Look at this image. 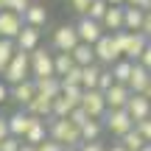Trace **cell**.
Here are the masks:
<instances>
[{
	"mask_svg": "<svg viewBox=\"0 0 151 151\" xmlns=\"http://www.w3.org/2000/svg\"><path fill=\"white\" fill-rule=\"evenodd\" d=\"M48 137H53L65 148H78L81 146L78 126H73L67 118H48Z\"/></svg>",
	"mask_w": 151,
	"mask_h": 151,
	"instance_id": "cell-1",
	"label": "cell"
},
{
	"mask_svg": "<svg viewBox=\"0 0 151 151\" xmlns=\"http://www.w3.org/2000/svg\"><path fill=\"white\" fill-rule=\"evenodd\" d=\"M115 42H118V50L123 59L129 62H137L140 59V53L146 50L148 39L143 31H115Z\"/></svg>",
	"mask_w": 151,
	"mask_h": 151,
	"instance_id": "cell-2",
	"label": "cell"
},
{
	"mask_svg": "<svg viewBox=\"0 0 151 151\" xmlns=\"http://www.w3.org/2000/svg\"><path fill=\"white\" fill-rule=\"evenodd\" d=\"M0 78H3L9 87L11 84H20V81H25V78H31V59H28V53L17 50V53L11 56V62L3 67Z\"/></svg>",
	"mask_w": 151,
	"mask_h": 151,
	"instance_id": "cell-3",
	"label": "cell"
},
{
	"mask_svg": "<svg viewBox=\"0 0 151 151\" xmlns=\"http://www.w3.org/2000/svg\"><path fill=\"white\" fill-rule=\"evenodd\" d=\"M101 120H104V132H109L112 137H123L126 132L134 129V120L129 118L126 109H106V115Z\"/></svg>",
	"mask_w": 151,
	"mask_h": 151,
	"instance_id": "cell-4",
	"label": "cell"
},
{
	"mask_svg": "<svg viewBox=\"0 0 151 151\" xmlns=\"http://www.w3.org/2000/svg\"><path fill=\"white\" fill-rule=\"evenodd\" d=\"M28 59H31V78H48V76H56L53 73V53H50L48 48H34L31 53H28Z\"/></svg>",
	"mask_w": 151,
	"mask_h": 151,
	"instance_id": "cell-5",
	"label": "cell"
},
{
	"mask_svg": "<svg viewBox=\"0 0 151 151\" xmlns=\"http://www.w3.org/2000/svg\"><path fill=\"white\" fill-rule=\"evenodd\" d=\"M92 50H95V62H98V65H115V62L120 59L115 34H109V31H104V37L92 45Z\"/></svg>",
	"mask_w": 151,
	"mask_h": 151,
	"instance_id": "cell-6",
	"label": "cell"
},
{
	"mask_svg": "<svg viewBox=\"0 0 151 151\" xmlns=\"http://www.w3.org/2000/svg\"><path fill=\"white\" fill-rule=\"evenodd\" d=\"M78 106L84 109L90 118L101 120L104 115H106V98H104L101 90H84V92H81V104H78Z\"/></svg>",
	"mask_w": 151,
	"mask_h": 151,
	"instance_id": "cell-7",
	"label": "cell"
},
{
	"mask_svg": "<svg viewBox=\"0 0 151 151\" xmlns=\"http://www.w3.org/2000/svg\"><path fill=\"white\" fill-rule=\"evenodd\" d=\"M76 34H78V42L95 45L98 39L104 37V25L98 20H90V17H78V22H76Z\"/></svg>",
	"mask_w": 151,
	"mask_h": 151,
	"instance_id": "cell-8",
	"label": "cell"
},
{
	"mask_svg": "<svg viewBox=\"0 0 151 151\" xmlns=\"http://www.w3.org/2000/svg\"><path fill=\"white\" fill-rule=\"evenodd\" d=\"M76 45H78L76 25H59L53 31V50H56V53H70Z\"/></svg>",
	"mask_w": 151,
	"mask_h": 151,
	"instance_id": "cell-9",
	"label": "cell"
},
{
	"mask_svg": "<svg viewBox=\"0 0 151 151\" xmlns=\"http://www.w3.org/2000/svg\"><path fill=\"white\" fill-rule=\"evenodd\" d=\"M123 109L129 112V118L137 123V120H146L148 115H151V101H148L146 95H143V92H132Z\"/></svg>",
	"mask_w": 151,
	"mask_h": 151,
	"instance_id": "cell-10",
	"label": "cell"
},
{
	"mask_svg": "<svg viewBox=\"0 0 151 151\" xmlns=\"http://www.w3.org/2000/svg\"><path fill=\"white\" fill-rule=\"evenodd\" d=\"M22 25H25V20H22L20 14H14V11H9V9L0 11V39H14L17 34L22 31Z\"/></svg>",
	"mask_w": 151,
	"mask_h": 151,
	"instance_id": "cell-11",
	"label": "cell"
},
{
	"mask_svg": "<svg viewBox=\"0 0 151 151\" xmlns=\"http://www.w3.org/2000/svg\"><path fill=\"white\" fill-rule=\"evenodd\" d=\"M39 39H42L39 28H34V25H22V31L14 37V45H17V50H22V53H31L34 48H39Z\"/></svg>",
	"mask_w": 151,
	"mask_h": 151,
	"instance_id": "cell-12",
	"label": "cell"
},
{
	"mask_svg": "<svg viewBox=\"0 0 151 151\" xmlns=\"http://www.w3.org/2000/svg\"><path fill=\"white\" fill-rule=\"evenodd\" d=\"M37 95V87H34V78H25L20 81V84H11L9 87V101H17L22 109L28 106V101Z\"/></svg>",
	"mask_w": 151,
	"mask_h": 151,
	"instance_id": "cell-13",
	"label": "cell"
},
{
	"mask_svg": "<svg viewBox=\"0 0 151 151\" xmlns=\"http://www.w3.org/2000/svg\"><path fill=\"white\" fill-rule=\"evenodd\" d=\"M6 120H9V132H11V137H20V140H22V137H25V132H28V126L34 123V115H28L25 109L20 106L17 112H11Z\"/></svg>",
	"mask_w": 151,
	"mask_h": 151,
	"instance_id": "cell-14",
	"label": "cell"
},
{
	"mask_svg": "<svg viewBox=\"0 0 151 151\" xmlns=\"http://www.w3.org/2000/svg\"><path fill=\"white\" fill-rule=\"evenodd\" d=\"M129 95H132L129 87L115 81V84L109 87L106 92H104V98H106V109H123V106H126V101H129Z\"/></svg>",
	"mask_w": 151,
	"mask_h": 151,
	"instance_id": "cell-15",
	"label": "cell"
},
{
	"mask_svg": "<svg viewBox=\"0 0 151 151\" xmlns=\"http://www.w3.org/2000/svg\"><path fill=\"white\" fill-rule=\"evenodd\" d=\"M25 112L28 115H34V118H42V120H48L50 118V112H53V98H48V95H34L31 101H28V106H25Z\"/></svg>",
	"mask_w": 151,
	"mask_h": 151,
	"instance_id": "cell-16",
	"label": "cell"
},
{
	"mask_svg": "<svg viewBox=\"0 0 151 151\" xmlns=\"http://www.w3.org/2000/svg\"><path fill=\"white\" fill-rule=\"evenodd\" d=\"M148 81H151V73H148L143 65H137V62H134V67H132V76H129V81H126V87H129L132 92H146Z\"/></svg>",
	"mask_w": 151,
	"mask_h": 151,
	"instance_id": "cell-17",
	"label": "cell"
},
{
	"mask_svg": "<svg viewBox=\"0 0 151 151\" xmlns=\"http://www.w3.org/2000/svg\"><path fill=\"white\" fill-rule=\"evenodd\" d=\"M101 25H104V31H109V34L123 31V6H109L104 20H101Z\"/></svg>",
	"mask_w": 151,
	"mask_h": 151,
	"instance_id": "cell-18",
	"label": "cell"
},
{
	"mask_svg": "<svg viewBox=\"0 0 151 151\" xmlns=\"http://www.w3.org/2000/svg\"><path fill=\"white\" fill-rule=\"evenodd\" d=\"M48 137V120H42V118H34V123L28 126V132H25V137H22V143H31V146H39V143Z\"/></svg>",
	"mask_w": 151,
	"mask_h": 151,
	"instance_id": "cell-19",
	"label": "cell"
},
{
	"mask_svg": "<svg viewBox=\"0 0 151 151\" xmlns=\"http://www.w3.org/2000/svg\"><path fill=\"white\" fill-rule=\"evenodd\" d=\"M143 20H146V11L143 9L123 6V31H143Z\"/></svg>",
	"mask_w": 151,
	"mask_h": 151,
	"instance_id": "cell-20",
	"label": "cell"
},
{
	"mask_svg": "<svg viewBox=\"0 0 151 151\" xmlns=\"http://www.w3.org/2000/svg\"><path fill=\"white\" fill-rule=\"evenodd\" d=\"M22 20H25V25L42 28L45 22H48V9H45L42 3H31V6H28V11L22 14Z\"/></svg>",
	"mask_w": 151,
	"mask_h": 151,
	"instance_id": "cell-21",
	"label": "cell"
},
{
	"mask_svg": "<svg viewBox=\"0 0 151 151\" xmlns=\"http://www.w3.org/2000/svg\"><path fill=\"white\" fill-rule=\"evenodd\" d=\"M34 87H37L39 95H48V98H56L62 92V81L59 76H48V78H34Z\"/></svg>",
	"mask_w": 151,
	"mask_h": 151,
	"instance_id": "cell-22",
	"label": "cell"
},
{
	"mask_svg": "<svg viewBox=\"0 0 151 151\" xmlns=\"http://www.w3.org/2000/svg\"><path fill=\"white\" fill-rule=\"evenodd\" d=\"M78 134H81V143L101 140V134H104V120H98V118H90V120H87V123L78 129Z\"/></svg>",
	"mask_w": 151,
	"mask_h": 151,
	"instance_id": "cell-23",
	"label": "cell"
},
{
	"mask_svg": "<svg viewBox=\"0 0 151 151\" xmlns=\"http://www.w3.org/2000/svg\"><path fill=\"white\" fill-rule=\"evenodd\" d=\"M70 56H73V62L78 67H87V65H95V50H92V45H84V42H78L76 48L70 50Z\"/></svg>",
	"mask_w": 151,
	"mask_h": 151,
	"instance_id": "cell-24",
	"label": "cell"
},
{
	"mask_svg": "<svg viewBox=\"0 0 151 151\" xmlns=\"http://www.w3.org/2000/svg\"><path fill=\"white\" fill-rule=\"evenodd\" d=\"M101 67L104 65H87V67H81V90H95L98 87V76H101Z\"/></svg>",
	"mask_w": 151,
	"mask_h": 151,
	"instance_id": "cell-25",
	"label": "cell"
},
{
	"mask_svg": "<svg viewBox=\"0 0 151 151\" xmlns=\"http://www.w3.org/2000/svg\"><path fill=\"white\" fill-rule=\"evenodd\" d=\"M132 67H134V62H129V59H123V56H120L115 65H109V70H112V78L118 81V84H126V81H129V76H132Z\"/></svg>",
	"mask_w": 151,
	"mask_h": 151,
	"instance_id": "cell-26",
	"label": "cell"
},
{
	"mask_svg": "<svg viewBox=\"0 0 151 151\" xmlns=\"http://www.w3.org/2000/svg\"><path fill=\"white\" fill-rule=\"evenodd\" d=\"M118 143H120L126 151H140L143 146H146V140H143V134H140L137 129H132V132H126L123 137H118Z\"/></svg>",
	"mask_w": 151,
	"mask_h": 151,
	"instance_id": "cell-27",
	"label": "cell"
},
{
	"mask_svg": "<svg viewBox=\"0 0 151 151\" xmlns=\"http://www.w3.org/2000/svg\"><path fill=\"white\" fill-rule=\"evenodd\" d=\"M73 65H76V62H73V56H70V53H53V73L59 76V78H62L67 70H70Z\"/></svg>",
	"mask_w": 151,
	"mask_h": 151,
	"instance_id": "cell-28",
	"label": "cell"
},
{
	"mask_svg": "<svg viewBox=\"0 0 151 151\" xmlns=\"http://www.w3.org/2000/svg\"><path fill=\"white\" fill-rule=\"evenodd\" d=\"M17 53V45L14 39H0V73H3V67L11 62V56Z\"/></svg>",
	"mask_w": 151,
	"mask_h": 151,
	"instance_id": "cell-29",
	"label": "cell"
},
{
	"mask_svg": "<svg viewBox=\"0 0 151 151\" xmlns=\"http://www.w3.org/2000/svg\"><path fill=\"white\" fill-rule=\"evenodd\" d=\"M106 9H109V3H104V0H92L84 17H90V20H98V22H101L104 14H106Z\"/></svg>",
	"mask_w": 151,
	"mask_h": 151,
	"instance_id": "cell-30",
	"label": "cell"
},
{
	"mask_svg": "<svg viewBox=\"0 0 151 151\" xmlns=\"http://www.w3.org/2000/svg\"><path fill=\"white\" fill-rule=\"evenodd\" d=\"M62 87H81V67L78 65H73L70 70H67L65 76H62Z\"/></svg>",
	"mask_w": 151,
	"mask_h": 151,
	"instance_id": "cell-31",
	"label": "cell"
},
{
	"mask_svg": "<svg viewBox=\"0 0 151 151\" xmlns=\"http://www.w3.org/2000/svg\"><path fill=\"white\" fill-rule=\"evenodd\" d=\"M28 6H31V0H3V9L14 11V14H20V17L28 11Z\"/></svg>",
	"mask_w": 151,
	"mask_h": 151,
	"instance_id": "cell-32",
	"label": "cell"
},
{
	"mask_svg": "<svg viewBox=\"0 0 151 151\" xmlns=\"http://www.w3.org/2000/svg\"><path fill=\"white\" fill-rule=\"evenodd\" d=\"M112 84H115V78H112V70H109V67H101V76H98V87H95V90L106 92Z\"/></svg>",
	"mask_w": 151,
	"mask_h": 151,
	"instance_id": "cell-33",
	"label": "cell"
},
{
	"mask_svg": "<svg viewBox=\"0 0 151 151\" xmlns=\"http://www.w3.org/2000/svg\"><path fill=\"white\" fill-rule=\"evenodd\" d=\"M67 120H70L73 126H78V129H81V126H84L87 120H90V115H87V112H84V109H81V106H76L73 112L67 115Z\"/></svg>",
	"mask_w": 151,
	"mask_h": 151,
	"instance_id": "cell-34",
	"label": "cell"
},
{
	"mask_svg": "<svg viewBox=\"0 0 151 151\" xmlns=\"http://www.w3.org/2000/svg\"><path fill=\"white\" fill-rule=\"evenodd\" d=\"M134 129L143 134V140H146V143H151V115H148L146 120H137V123H134Z\"/></svg>",
	"mask_w": 151,
	"mask_h": 151,
	"instance_id": "cell-35",
	"label": "cell"
},
{
	"mask_svg": "<svg viewBox=\"0 0 151 151\" xmlns=\"http://www.w3.org/2000/svg\"><path fill=\"white\" fill-rule=\"evenodd\" d=\"M20 146H22V140L20 137H6V140H0V151H20Z\"/></svg>",
	"mask_w": 151,
	"mask_h": 151,
	"instance_id": "cell-36",
	"label": "cell"
},
{
	"mask_svg": "<svg viewBox=\"0 0 151 151\" xmlns=\"http://www.w3.org/2000/svg\"><path fill=\"white\" fill-rule=\"evenodd\" d=\"M39 151H67L65 146H62V143H56L53 140V137H45V140L42 143H39V146H37Z\"/></svg>",
	"mask_w": 151,
	"mask_h": 151,
	"instance_id": "cell-37",
	"label": "cell"
},
{
	"mask_svg": "<svg viewBox=\"0 0 151 151\" xmlns=\"http://www.w3.org/2000/svg\"><path fill=\"white\" fill-rule=\"evenodd\" d=\"M76 151H106V146H104L101 140H92V143H81Z\"/></svg>",
	"mask_w": 151,
	"mask_h": 151,
	"instance_id": "cell-38",
	"label": "cell"
},
{
	"mask_svg": "<svg viewBox=\"0 0 151 151\" xmlns=\"http://www.w3.org/2000/svg\"><path fill=\"white\" fill-rule=\"evenodd\" d=\"M137 65H143V67H146V70L151 73V42L146 45V50L140 53V59H137Z\"/></svg>",
	"mask_w": 151,
	"mask_h": 151,
	"instance_id": "cell-39",
	"label": "cell"
},
{
	"mask_svg": "<svg viewBox=\"0 0 151 151\" xmlns=\"http://www.w3.org/2000/svg\"><path fill=\"white\" fill-rule=\"evenodd\" d=\"M90 3H92V0H70L73 11H76V14H81V17L87 14V9H90Z\"/></svg>",
	"mask_w": 151,
	"mask_h": 151,
	"instance_id": "cell-40",
	"label": "cell"
},
{
	"mask_svg": "<svg viewBox=\"0 0 151 151\" xmlns=\"http://www.w3.org/2000/svg\"><path fill=\"white\" fill-rule=\"evenodd\" d=\"M123 6H132V9H143V11H148V9H151V0H126Z\"/></svg>",
	"mask_w": 151,
	"mask_h": 151,
	"instance_id": "cell-41",
	"label": "cell"
},
{
	"mask_svg": "<svg viewBox=\"0 0 151 151\" xmlns=\"http://www.w3.org/2000/svg\"><path fill=\"white\" fill-rule=\"evenodd\" d=\"M143 34H146V39L151 42V9L146 11V20H143Z\"/></svg>",
	"mask_w": 151,
	"mask_h": 151,
	"instance_id": "cell-42",
	"label": "cell"
},
{
	"mask_svg": "<svg viewBox=\"0 0 151 151\" xmlns=\"http://www.w3.org/2000/svg\"><path fill=\"white\" fill-rule=\"evenodd\" d=\"M9 134H11V132H9V120H6L3 115H0V140H6Z\"/></svg>",
	"mask_w": 151,
	"mask_h": 151,
	"instance_id": "cell-43",
	"label": "cell"
},
{
	"mask_svg": "<svg viewBox=\"0 0 151 151\" xmlns=\"http://www.w3.org/2000/svg\"><path fill=\"white\" fill-rule=\"evenodd\" d=\"M6 101H9V84L0 78V104H6Z\"/></svg>",
	"mask_w": 151,
	"mask_h": 151,
	"instance_id": "cell-44",
	"label": "cell"
},
{
	"mask_svg": "<svg viewBox=\"0 0 151 151\" xmlns=\"http://www.w3.org/2000/svg\"><path fill=\"white\" fill-rule=\"evenodd\" d=\"M20 151H39V148H37V146H31V143H22Z\"/></svg>",
	"mask_w": 151,
	"mask_h": 151,
	"instance_id": "cell-45",
	"label": "cell"
},
{
	"mask_svg": "<svg viewBox=\"0 0 151 151\" xmlns=\"http://www.w3.org/2000/svg\"><path fill=\"white\" fill-rule=\"evenodd\" d=\"M106 151H126V148L120 146V143H112V146H106Z\"/></svg>",
	"mask_w": 151,
	"mask_h": 151,
	"instance_id": "cell-46",
	"label": "cell"
},
{
	"mask_svg": "<svg viewBox=\"0 0 151 151\" xmlns=\"http://www.w3.org/2000/svg\"><path fill=\"white\" fill-rule=\"evenodd\" d=\"M104 3H109V6H123L126 0H104Z\"/></svg>",
	"mask_w": 151,
	"mask_h": 151,
	"instance_id": "cell-47",
	"label": "cell"
},
{
	"mask_svg": "<svg viewBox=\"0 0 151 151\" xmlns=\"http://www.w3.org/2000/svg\"><path fill=\"white\" fill-rule=\"evenodd\" d=\"M143 95H146L148 101H151V81H148V87H146V92H143Z\"/></svg>",
	"mask_w": 151,
	"mask_h": 151,
	"instance_id": "cell-48",
	"label": "cell"
},
{
	"mask_svg": "<svg viewBox=\"0 0 151 151\" xmlns=\"http://www.w3.org/2000/svg\"><path fill=\"white\" fill-rule=\"evenodd\" d=\"M140 151H151V143H146V146H143V148H140Z\"/></svg>",
	"mask_w": 151,
	"mask_h": 151,
	"instance_id": "cell-49",
	"label": "cell"
},
{
	"mask_svg": "<svg viewBox=\"0 0 151 151\" xmlns=\"http://www.w3.org/2000/svg\"><path fill=\"white\" fill-rule=\"evenodd\" d=\"M0 11H3V0H0Z\"/></svg>",
	"mask_w": 151,
	"mask_h": 151,
	"instance_id": "cell-50",
	"label": "cell"
},
{
	"mask_svg": "<svg viewBox=\"0 0 151 151\" xmlns=\"http://www.w3.org/2000/svg\"><path fill=\"white\" fill-rule=\"evenodd\" d=\"M67 151H76V148H67Z\"/></svg>",
	"mask_w": 151,
	"mask_h": 151,
	"instance_id": "cell-51",
	"label": "cell"
}]
</instances>
